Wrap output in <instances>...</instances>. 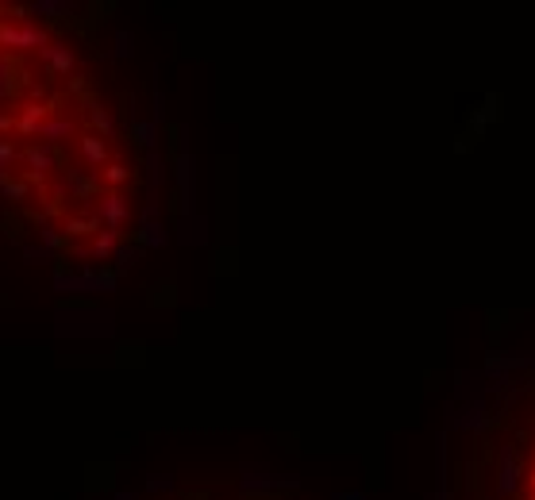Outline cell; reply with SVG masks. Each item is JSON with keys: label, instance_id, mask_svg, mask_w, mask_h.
Here are the masks:
<instances>
[{"label": "cell", "instance_id": "15", "mask_svg": "<svg viewBox=\"0 0 535 500\" xmlns=\"http://www.w3.org/2000/svg\"><path fill=\"white\" fill-rule=\"evenodd\" d=\"M8 158H15V146L12 143H0V162H8Z\"/></svg>", "mask_w": 535, "mask_h": 500}, {"label": "cell", "instance_id": "6", "mask_svg": "<svg viewBox=\"0 0 535 500\" xmlns=\"http://www.w3.org/2000/svg\"><path fill=\"white\" fill-rule=\"evenodd\" d=\"M43 58L54 73H73V51L70 46H43Z\"/></svg>", "mask_w": 535, "mask_h": 500}, {"label": "cell", "instance_id": "16", "mask_svg": "<svg viewBox=\"0 0 535 500\" xmlns=\"http://www.w3.org/2000/svg\"><path fill=\"white\" fill-rule=\"evenodd\" d=\"M8 127H15V120L12 116H0V131H8Z\"/></svg>", "mask_w": 535, "mask_h": 500}, {"label": "cell", "instance_id": "10", "mask_svg": "<svg viewBox=\"0 0 535 500\" xmlns=\"http://www.w3.org/2000/svg\"><path fill=\"white\" fill-rule=\"evenodd\" d=\"M116 243H120V231L104 227V231H96V239H93V254L96 258H108V254L116 250Z\"/></svg>", "mask_w": 535, "mask_h": 500}, {"label": "cell", "instance_id": "3", "mask_svg": "<svg viewBox=\"0 0 535 500\" xmlns=\"http://www.w3.org/2000/svg\"><path fill=\"white\" fill-rule=\"evenodd\" d=\"M20 158H23V166H31V169H23V181H43V177L54 169V150L51 146H27Z\"/></svg>", "mask_w": 535, "mask_h": 500}, {"label": "cell", "instance_id": "8", "mask_svg": "<svg viewBox=\"0 0 535 500\" xmlns=\"http://www.w3.org/2000/svg\"><path fill=\"white\" fill-rule=\"evenodd\" d=\"M39 135H43L46 143H62V139L73 135V120H51V124L39 127Z\"/></svg>", "mask_w": 535, "mask_h": 500}, {"label": "cell", "instance_id": "17", "mask_svg": "<svg viewBox=\"0 0 535 500\" xmlns=\"http://www.w3.org/2000/svg\"><path fill=\"white\" fill-rule=\"evenodd\" d=\"M8 77V62H0V81H4Z\"/></svg>", "mask_w": 535, "mask_h": 500}, {"label": "cell", "instance_id": "12", "mask_svg": "<svg viewBox=\"0 0 535 500\" xmlns=\"http://www.w3.org/2000/svg\"><path fill=\"white\" fill-rule=\"evenodd\" d=\"M65 231H70L73 239H85V235H96V224L85 219V216H73V219H65Z\"/></svg>", "mask_w": 535, "mask_h": 500}, {"label": "cell", "instance_id": "9", "mask_svg": "<svg viewBox=\"0 0 535 500\" xmlns=\"http://www.w3.org/2000/svg\"><path fill=\"white\" fill-rule=\"evenodd\" d=\"M131 181V169L123 166V162H108L104 166V185H108V193H116L120 185H127Z\"/></svg>", "mask_w": 535, "mask_h": 500}, {"label": "cell", "instance_id": "7", "mask_svg": "<svg viewBox=\"0 0 535 500\" xmlns=\"http://www.w3.org/2000/svg\"><path fill=\"white\" fill-rule=\"evenodd\" d=\"M85 116H89V124L101 131V135H112V116H108V108H104L101 101H89V96H85Z\"/></svg>", "mask_w": 535, "mask_h": 500}, {"label": "cell", "instance_id": "14", "mask_svg": "<svg viewBox=\"0 0 535 500\" xmlns=\"http://www.w3.org/2000/svg\"><path fill=\"white\" fill-rule=\"evenodd\" d=\"M70 89H73V93H85V77H77V73H70Z\"/></svg>", "mask_w": 535, "mask_h": 500}, {"label": "cell", "instance_id": "1", "mask_svg": "<svg viewBox=\"0 0 535 500\" xmlns=\"http://www.w3.org/2000/svg\"><path fill=\"white\" fill-rule=\"evenodd\" d=\"M0 46H12V51H43V46H51V35L39 23H0Z\"/></svg>", "mask_w": 535, "mask_h": 500}, {"label": "cell", "instance_id": "4", "mask_svg": "<svg viewBox=\"0 0 535 500\" xmlns=\"http://www.w3.org/2000/svg\"><path fill=\"white\" fill-rule=\"evenodd\" d=\"M96 212H101L104 227L120 231V227H123V219H127V200H123V193H104L101 200H96Z\"/></svg>", "mask_w": 535, "mask_h": 500}, {"label": "cell", "instance_id": "11", "mask_svg": "<svg viewBox=\"0 0 535 500\" xmlns=\"http://www.w3.org/2000/svg\"><path fill=\"white\" fill-rule=\"evenodd\" d=\"M65 185H70V193H77V196H89V193H93V181H89L81 169H65Z\"/></svg>", "mask_w": 535, "mask_h": 500}, {"label": "cell", "instance_id": "5", "mask_svg": "<svg viewBox=\"0 0 535 500\" xmlns=\"http://www.w3.org/2000/svg\"><path fill=\"white\" fill-rule=\"evenodd\" d=\"M77 150H81V158H85L89 166H108V139L85 135V139H77Z\"/></svg>", "mask_w": 535, "mask_h": 500}, {"label": "cell", "instance_id": "13", "mask_svg": "<svg viewBox=\"0 0 535 500\" xmlns=\"http://www.w3.org/2000/svg\"><path fill=\"white\" fill-rule=\"evenodd\" d=\"M0 193H4L8 200H23V196H31V185H27V181H4Z\"/></svg>", "mask_w": 535, "mask_h": 500}, {"label": "cell", "instance_id": "2", "mask_svg": "<svg viewBox=\"0 0 535 500\" xmlns=\"http://www.w3.org/2000/svg\"><path fill=\"white\" fill-rule=\"evenodd\" d=\"M54 108H58L54 101H31V104H23L20 116H15V131H20V135H39L43 120L51 116Z\"/></svg>", "mask_w": 535, "mask_h": 500}]
</instances>
